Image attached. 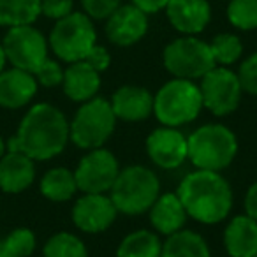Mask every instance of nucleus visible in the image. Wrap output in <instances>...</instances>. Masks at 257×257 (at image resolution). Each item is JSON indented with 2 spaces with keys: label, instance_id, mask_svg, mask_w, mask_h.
<instances>
[{
  "label": "nucleus",
  "instance_id": "nucleus-1",
  "mask_svg": "<svg viewBox=\"0 0 257 257\" xmlns=\"http://www.w3.org/2000/svg\"><path fill=\"white\" fill-rule=\"evenodd\" d=\"M69 141V121L53 104L32 106L23 116L18 133L8 143L9 152H22L34 161H48L62 154Z\"/></svg>",
  "mask_w": 257,
  "mask_h": 257
},
{
  "label": "nucleus",
  "instance_id": "nucleus-2",
  "mask_svg": "<svg viewBox=\"0 0 257 257\" xmlns=\"http://www.w3.org/2000/svg\"><path fill=\"white\" fill-rule=\"evenodd\" d=\"M176 196L187 215L201 224H218L232 210V190L218 171L196 169L180 182Z\"/></svg>",
  "mask_w": 257,
  "mask_h": 257
},
{
  "label": "nucleus",
  "instance_id": "nucleus-3",
  "mask_svg": "<svg viewBox=\"0 0 257 257\" xmlns=\"http://www.w3.org/2000/svg\"><path fill=\"white\" fill-rule=\"evenodd\" d=\"M161 196V180L145 166H128L120 169L109 197L114 208L125 215L147 213Z\"/></svg>",
  "mask_w": 257,
  "mask_h": 257
},
{
  "label": "nucleus",
  "instance_id": "nucleus-4",
  "mask_svg": "<svg viewBox=\"0 0 257 257\" xmlns=\"http://www.w3.org/2000/svg\"><path fill=\"white\" fill-rule=\"evenodd\" d=\"M189 159L197 169H225L238 154V140L231 128L222 123H206L189 138Z\"/></svg>",
  "mask_w": 257,
  "mask_h": 257
},
{
  "label": "nucleus",
  "instance_id": "nucleus-5",
  "mask_svg": "<svg viewBox=\"0 0 257 257\" xmlns=\"http://www.w3.org/2000/svg\"><path fill=\"white\" fill-rule=\"evenodd\" d=\"M203 109L199 85L190 79L173 78L154 95V114L166 127H180L194 121Z\"/></svg>",
  "mask_w": 257,
  "mask_h": 257
},
{
  "label": "nucleus",
  "instance_id": "nucleus-6",
  "mask_svg": "<svg viewBox=\"0 0 257 257\" xmlns=\"http://www.w3.org/2000/svg\"><path fill=\"white\" fill-rule=\"evenodd\" d=\"M116 125L111 102L102 97H93L79 106L69 123V140L83 150L104 147Z\"/></svg>",
  "mask_w": 257,
  "mask_h": 257
},
{
  "label": "nucleus",
  "instance_id": "nucleus-7",
  "mask_svg": "<svg viewBox=\"0 0 257 257\" xmlns=\"http://www.w3.org/2000/svg\"><path fill=\"white\" fill-rule=\"evenodd\" d=\"M97 44V32L93 20L85 13L72 11L69 16L58 20L48 37V46L62 62L85 60Z\"/></svg>",
  "mask_w": 257,
  "mask_h": 257
},
{
  "label": "nucleus",
  "instance_id": "nucleus-8",
  "mask_svg": "<svg viewBox=\"0 0 257 257\" xmlns=\"http://www.w3.org/2000/svg\"><path fill=\"white\" fill-rule=\"evenodd\" d=\"M162 60L169 74L190 81L201 79L217 65L211 55L210 43H204L196 36H182L171 41L164 48Z\"/></svg>",
  "mask_w": 257,
  "mask_h": 257
},
{
  "label": "nucleus",
  "instance_id": "nucleus-9",
  "mask_svg": "<svg viewBox=\"0 0 257 257\" xmlns=\"http://www.w3.org/2000/svg\"><path fill=\"white\" fill-rule=\"evenodd\" d=\"M2 48L13 67L32 74L48 58V39L32 25L9 29L2 41Z\"/></svg>",
  "mask_w": 257,
  "mask_h": 257
},
{
  "label": "nucleus",
  "instance_id": "nucleus-10",
  "mask_svg": "<svg viewBox=\"0 0 257 257\" xmlns=\"http://www.w3.org/2000/svg\"><path fill=\"white\" fill-rule=\"evenodd\" d=\"M199 90L203 106L217 116L232 113L238 107L243 93L238 74L222 65H215L201 78Z\"/></svg>",
  "mask_w": 257,
  "mask_h": 257
},
{
  "label": "nucleus",
  "instance_id": "nucleus-11",
  "mask_svg": "<svg viewBox=\"0 0 257 257\" xmlns=\"http://www.w3.org/2000/svg\"><path fill=\"white\" fill-rule=\"evenodd\" d=\"M120 173L118 161L106 148L90 150L79 161L74 171L78 190L85 194H106L111 190L114 180Z\"/></svg>",
  "mask_w": 257,
  "mask_h": 257
},
{
  "label": "nucleus",
  "instance_id": "nucleus-12",
  "mask_svg": "<svg viewBox=\"0 0 257 257\" xmlns=\"http://www.w3.org/2000/svg\"><path fill=\"white\" fill-rule=\"evenodd\" d=\"M106 37L114 46H133L140 43L148 32V15L134 4H121L106 20Z\"/></svg>",
  "mask_w": 257,
  "mask_h": 257
},
{
  "label": "nucleus",
  "instance_id": "nucleus-13",
  "mask_svg": "<svg viewBox=\"0 0 257 257\" xmlns=\"http://www.w3.org/2000/svg\"><path fill=\"white\" fill-rule=\"evenodd\" d=\"M147 154L155 166L176 169L189 159V143L176 127H159L147 138Z\"/></svg>",
  "mask_w": 257,
  "mask_h": 257
},
{
  "label": "nucleus",
  "instance_id": "nucleus-14",
  "mask_svg": "<svg viewBox=\"0 0 257 257\" xmlns=\"http://www.w3.org/2000/svg\"><path fill=\"white\" fill-rule=\"evenodd\" d=\"M118 215L113 201L106 194H85L72 206V222L83 232L97 234L109 227Z\"/></svg>",
  "mask_w": 257,
  "mask_h": 257
},
{
  "label": "nucleus",
  "instance_id": "nucleus-15",
  "mask_svg": "<svg viewBox=\"0 0 257 257\" xmlns=\"http://www.w3.org/2000/svg\"><path fill=\"white\" fill-rule=\"evenodd\" d=\"M164 11L173 29L183 36H197L211 20L208 0H169Z\"/></svg>",
  "mask_w": 257,
  "mask_h": 257
},
{
  "label": "nucleus",
  "instance_id": "nucleus-16",
  "mask_svg": "<svg viewBox=\"0 0 257 257\" xmlns=\"http://www.w3.org/2000/svg\"><path fill=\"white\" fill-rule=\"evenodd\" d=\"M109 102L116 120L121 121H143L154 113V95L143 86H120Z\"/></svg>",
  "mask_w": 257,
  "mask_h": 257
},
{
  "label": "nucleus",
  "instance_id": "nucleus-17",
  "mask_svg": "<svg viewBox=\"0 0 257 257\" xmlns=\"http://www.w3.org/2000/svg\"><path fill=\"white\" fill-rule=\"evenodd\" d=\"M37 81L32 72L13 67L0 72V107L20 109L37 93Z\"/></svg>",
  "mask_w": 257,
  "mask_h": 257
},
{
  "label": "nucleus",
  "instance_id": "nucleus-18",
  "mask_svg": "<svg viewBox=\"0 0 257 257\" xmlns=\"http://www.w3.org/2000/svg\"><path fill=\"white\" fill-rule=\"evenodd\" d=\"M36 178L34 159L22 152H8L0 157V189L8 194L27 190Z\"/></svg>",
  "mask_w": 257,
  "mask_h": 257
},
{
  "label": "nucleus",
  "instance_id": "nucleus-19",
  "mask_svg": "<svg viewBox=\"0 0 257 257\" xmlns=\"http://www.w3.org/2000/svg\"><path fill=\"white\" fill-rule=\"evenodd\" d=\"M64 93L74 102H86L93 99L100 88V72H97L85 60L72 62L64 71L62 81Z\"/></svg>",
  "mask_w": 257,
  "mask_h": 257
},
{
  "label": "nucleus",
  "instance_id": "nucleus-20",
  "mask_svg": "<svg viewBox=\"0 0 257 257\" xmlns=\"http://www.w3.org/2000/svg\"><path fill=\"white\" fill-rule=\"evenodd\" d=\"M224 246L231 257H253L257 253V220L248 215L231 218L224 231Z\"/></svg>",
  "mask_w": 257,
  "mask_h": 257
},
{
  "label": "nucleus",
  "instance_id": "nucleus-21",
  "mask_svg": "<svg viewBox=\"0 0 257 257\" xmlns=\"http://www.w3.org/2000/svg\"><path fill=\"white\" fill-rule=\"evenodd\" d=\"M148 211H150V222L154 229L164 236L175 234L176 231L183 229L187 217H189L182 201L175 192L161 194Z\"/></svg>",
  "mask_w": 257,
  "mask_h": 257
},
{
  "label": "nucleus",
  "instance_id": "nucleus-22",
  "mask_svg": "<svg viewBox=\"0 0 257 257\" xmlns=\"http://www.w3.org/2000/svg\"><path fill=\"white\" fill-rule=\"evenodd\" d=\"M161 257H211L206 239L189 229H180L169 234L162 243Z\"/></svg>",
  "mask_w": 257,
  "mask_h": 257
},
{
  "label": "nucleus",
  "instance_id": "nucleus-23",
  "mask_svg": "<svg viewBox=\"0 0 257 257\" xmlns=\"http://www.w3.org/2000/svg\"><path fill=\"white\" fill-rule=\"evenodd\" d=\"M41 16V0H0V27L34 25Z\"/></svg>",
  "mask_w": 257,
  "mask_h": 257
},
{
  "label": "nucleus",
  "instance_id": "nucleus-24",
  "mask_svg": "<svg viewBox=\"0 0 257 257\" xmlns=\"http://www.w3.org/2000/svg\"><path fill=\"white\" fill-rule=\"evenodd\" d=\"M78 190L76 176L65 168H53L41 180V194L55 203L69 201Z\"/></svg>",
  "mask_w": 257,
  "mask_h": 257
},
{
  "label": "nucleus",
  "instance_id": "nucleus-25",
  "mask_svg": "<svg viewBox=\"0 0 257 257\" xmlns=\"http://www.w3.org/2000/svg\"><path fill=\"white\" fill-rule=\"evenodd\" d=\"M161 238L147 229H138L121 239L116 257H161Z\"/></svg>",
  "mask_w": 257,
  "mask_h": 257
},
{
  "label": "nucleus",
  "instance_id": "nucleus-26",
  "mask_svg": "<svg viewBox=\"0 0 257 257\" xmlns=\"http://www.w3.org/2000/svg\"><path fill=\"white\" fill-rule=\"evenodd\" d=\"M44 257H88L86 246L76 234L57 232L46 241L43 248Z\"/></svg>",
  "mask_w": 257,
  "mask_h": 257
},
{
  "label": "nucleus",
  "instance_id": "nucleus-27",
  "mask_svg": "<svg viewBox=\"0 0 257 257\" xmlns=\"http://www.w3.org/2000/svg\"><path fill=\"white\" fill-rule=\"evenodd\" d=\"M210 50L211 55H213L215 64L222 65V67H229V65H232L234 62H238L241 58L243 44L238 36L224 32L211 39Z\"/></svg>",
  "mask_w": 257,
  "mask_h": 257
},
{
  "label": "nucleus",
  "instance_id": "nucleus-28",
  "mask_svg": "<svg viewBox=\"0 0 257 257\" xmlns=\"http://www.w3.org/2000/svg\"><path fill=\"white\" fill-rule=\"evenodd\" d=\"M36 248V236L30 229L18 227L0 239V257H29Z\"/></svg>",
  "mask_w": 257,
  "mask_h": 257
},
{
  "label": "nucleus",
  "instance_id": "nucleus-29",
  "mask_svg": "<svg viewBox=\"0 0 257 257\" xmlns=\"http://www.w3.org/2000/svg\"><path fill=\"white\" fill-rule=\"evenodd\" d=\"M227 20L234 29L248 32L257 29V0H229Z\"/></svg>",
  "mask_w": 257,
  "mask_h": 257
},
{
  "label": "nucleus",
  "instance_id": "nucleus-30",
  "mask_svg": "<svg viewBox=\"0 0 257 257\" xmlns=\"http://www.w3.org/2000/svg\"><path fill=\"white\" fill-rule=\"evenodd\" d=\"M34 78H36L37 85H43L46 88H53V86L62 85V81H64V69H62V65L57 60L46 58L41 64V67L34 72Z\"/></svg>",
  "mask_w": 257,
  "mask_h": 257
},
{
  "label": "nucleus",
  "instance_id": "nucleus-31",
  "mask_svg": "<svg viewBox=\"0 0 257 257\" xmlns=\"http://www.w3.org/2000/svg\"><path fill=\"white\" fill-rule=\"evenodd\" d=\"M236 74H238L243 92L250 93V95H257V51L241 62L239 71Z\"/></svg>",
  "mask_w": 257,
  "mask_h": 257
},
{
  "label": "nucleus",
  "instance_id": "nucleus-32",
  "mask_svg": "<svg viewBox=\"0 0 257 257\" xmlns=\"http://www.w3.org/2000/svg\"><path fill=\"white\" fill-rule=\"evenodd\" d=\"M121 4L123 0H81L83 13L92 20H106Z\"/></svg>",
  "mask_w": 257,
  "mask_h": 257
},
{
  "label": "nucleus",
  "instance_id": "nucleus-33",
  "mask_svg": "<svg viewBox=\"0 0 257 257\" xmlns=\"http://www.w3.org/2000/svg\"><path fill=\"white\" fill-rule=\"evenodd\" d=\"M74 11V0H41V15L50 20L65 18Z\"/></svg>",
  "mask_w": 257,
  "mask_h": 257
},
{
  "label": "nucleus",
  "instance_id": "nucleus-34",
  "mask_svg": "<svg viewBox=\"0 0 257 257\" xmlns=\"http://www.w3.org/2000/svg\"><path fill=\"white\" fill-rule=\"evenodd\" d=\"M85 62L92 65V67L95 69L97 72H104L107 67H109V64H111V55H109V51H107L104 46H100V44H95V46L90 50V53L86 55Z\"/></svg>",
  "mask_w": 257,
  "mask_h": 257
},
{
  "label": "nucleus",
  "instance_id": "nucleus-35",
  "mask_svg": "<svg viewBox=\"0 0 257 257\" xmlns=\"http://www.w3.org/2000/svg\"><path fill=\"white\" fill-rule=\"evenodd\" d=\"M169 0H131V4H134L136 8H140L147 15H155L159 11H164L166 4Z\"/></svg>",
  "mask_w": 257,
  "mask_h": 257
},
{
  "label": "nucleus",
  "instance_id": "nucleus-36",
  "mask_svg": "<svg viewBox=\"0 0 257 257\" xmlns=\"http://www.w3.org/2000/svg\"><path fill=\"white\" fill-rule=\"evenodd\" d=\"M245 213L257 220V182L252 183L245 194Z\"/></svg>",
  "mask_w": 257,
  "mask_h": 257
},
{
  "label": "nucleus",
  "instance_id": "nucleus-37",
  "mask_svg": "<svg viewBox=\"0 0 257 257\" xmlns=\"http://www.w3.org/2000/svg\"><path fill=\"white\" fill-rule=\"evenodd\" d=\"M6 62H8V58H6V53H4V48H2V43H0V72L4 71Z\"/></svg>",
  "mask_w": 257,
  "mask_h": 257
},
{
  "label": "nucleus",
  "instance_id": "nucleus-38",
  "mask_svg": "<svg viewBox=\"0 0 257 257\" xmlns=\"http://www.w3.org/2000/svg\"><path fill=\"white\" fill-rule=\"evenodd\" d=\"M6 150H8V145L4 143V140H2V136H0V157L6 154Z\"/></svg>",
  "mask_w": 257,
  "mask_h": 257
},
{
  "label": "nucleus",
  "instance_id": "nucleus-39",
  "mask_svg": "<svg viewBox=\"0 0 257 257\" xmlns=\"http://www.w3.org/2000/svg\"><path fill=\"white\" fill-rule=\"evenodd\" d=\"M253 257H257V253H255V255H253Z\"/></svg>",
  "mask_w": 257,
  "mask_h": 257
}]
</instances>
